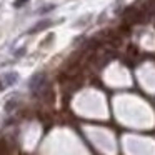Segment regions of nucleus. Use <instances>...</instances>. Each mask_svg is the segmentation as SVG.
I'll use <instances>...</instances> for the list:
<instances>
[{
    "instance_id": "obj_1",
    "label": "nucleus",
    "mask_w": 155,
    "mask_h": 155,
    "mask_svg": "<svg viewBox=\"0 0 155 155\" xmlns=\"http://www.w3.org/2000/svg\"><path fill=\"white\" fill-rule=\"evenodd\" d=\"M28 87H30V90L34 92V94L42 92V90L45 88V75H44V74L34 75V77L30 78V84H28Z\"/></svg>"
},
{
    "instance_id": "obj_2",
    "label": "nucleus",
    "mask_w": 155,
    "mask_h": 155,
    "mask_svg": "<svg viewBox=\"0 0 155 155\" xmlns=\"http://www.w3.org/2000/svg\"><path fill=\"white\" fill-rule=\"evenodd\" d=\"M17 78H18V75L14 74V72L5 74L4 77L0 78V90H2V88H5V87H8V85H12V84H15V82H17Z\"/></svg>"
},
{
    "instance_id": "obj_3",
    "label": "nucleus",
    "mask_w": 155,
    "mask_h": 155,
    "mask_svg": "<svg viewBox=\"0 0 155 155\" xmlns=\"http://www.w3.org/2000/svg\"><path fill=\"white\" fill-rule=\"evenodd\" d=\"M48 25H50V22H48V20H45V22H40V24H37V27L30 28V34H35V32H38V30H44V28H47Z\"/></svg>"
},
{
    "instance_id": "obj_4",
    "label": "nucleus",
    "mask_w": 155,
    "mask_h": 155,
    "mask_svg": "<svg viewBox=\"0 0 155 155\" xmlns=\"http://www.w3.org/2000/svg\"><path fill=\"white\" fill-rule=\"evenodd\" d=\"M0 155H8V147L5 140H0Z\"/></svg>"
},
{
    "instance_id": "obj_5",
    "label": "nucleus",
    "mask_w": 155,
    "mask_h": 155,
    "mask_svg": "<svg viewBox=\"0 0 155 155\" xmlns=\"http://www.w3.org/2000/svg\"><path fill=\"white\" fill-rule=\"evenodd\" d=\"M27 2H28V0H17V2H15V7H22V5H24V4H27Z\"/></svg>"
}]
</instances>
